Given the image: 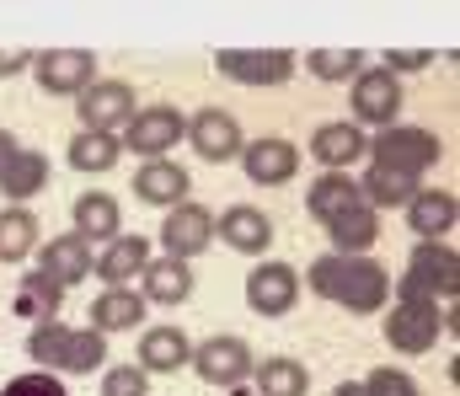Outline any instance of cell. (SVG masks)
Masks as SVG:
<instances>
[{
	"mask_svg": "<svg viewBox=\"0 0 460 396\" xmlns=\"http://www.w3.org/2000/svg\"><path fill=\"white\" fill-rule=\"evenodd\" d=\"M327 236H332V252H343V258H369V247L380 242V215H375L369 204H358V209H348L338 220H327Z\"/></svg>",
	"mask_w": 460,
	"mask_h": 396,
	"instance_id": "cell-27",
	"label": "cell"
},
{
	"mask_svg": "<svg viewBox=\"0 0 460 396\" xmlns=\"http://www.w3.org/2000/svg\"><path fill=\"white\" fill-rule=\"evenodd\" d=\"M369 166H385V172H402V177H423L429 166H439L445 155V139L434 129H418V124H391L369 139Z\"/></svg>",
	"mask_w": 460,
	"mask_h": 396,
	"instance_id": "cell-3",
	"label": "cell"
},
{
	"mask_svg": "<svg viewBox=\"0 0 460 396\" xmlns=\"http://www.w3.org/2000/svg\"><path fill=\"white\" fill-rule=\"evenodd\" d=\"M241 166H246V182L279 188V182H289L300 172V150L284 134H262V139H246L241 145Z\"/></svg>",
	"mask_w": 460,
	"mask_h": 396,
	"instance_id": "cell-14",
	"label": "cell"
},
{
	"mask_svg": "<svg viewBox=\"0 0 460 396\" xmlns=\"http://www.w3.org/2000/svg\"><path fill=\"white\" fill-rule=\"evenodd\" d=\"M161 247H166V258H177V263H193L199 252H209L215 247V215L204 209V204H177V209H166V225H161Z\"/></svg>",
	"mask_w": 460,
	"mask_h": 396,
	"instance_id": "cell-11",
	"label": "cell"
},
{
	"mask_svg": "<svg viewBox=\"0 0 460 396\" xmlns=\"http://www.w3.org/2000/svg\"><path fill=\"white\" fill-rule=\"evenodd\" d=\"M0 396H70V392H65V381H59V375H49V370H27V375L5 381Z\"/></svg>",
	"mask_w": 460,
	"mask_h": 396,
	"instance_id": "cell-36",
	"label": "cell"
},
{
	"mask_svg": "<svg viewBox=\"0 0 460 396\" xmlns=\"http://www.w3.org/2000/svg\"><path fill=\"white\" fill-rule=\"evenodd\" d=\"M353 124L364 129H391L396 124V113H402V81L391 75V70H380V65H364L358 75H353Z\"/></svg>",
	"mask_w": 460,
	"mask_h": 396,
	"instance_id": "cell-8",
	"label": "cell"
},
{
	"mask_svg": "<svg viewBox=\"0 0 460 396\" xmlns=\"http://www.w3.org/2000/svg\"><path fill=\"white\" fill-rule=\"evenodd\" d=\"M193 359V338L182 332V327H150L145 338H139V370L145 375H172V370H182Z\"/></svg>",
	"mask_w": 460,
	"mask_h": 396,
	"instance_id": "cell-21",
	"label": "cell"
},
{
	"mask_svg": "<svg viewBox=\"0 0 460 396\" xmlns=\"http://www.w3.org/2000/svg\"><path fill=\"white\" fill-rule=\"evenodd\" d=\"M139 295L155 305H182L193 295V268L177 263V258H150L139 273Z\"/></svg>",
	"mask_w": 460,
	"mask_h": 396,
	"instance_id": "cell-25",
	"label": "cell"
},
{
	"mask_svg": "<svg viewBox=\"0 0 460 396\" xmlns=\"http://www.w3.org/2000/svg\"><path fill=\"white\" fill-rule=\"evenodd\" d=\"M97 263V252L75 236V231H65V236H54V242H38V273H49L59 289H70V284H81L86 273Z\"/></svg>",
	"mask_w": 460,
	"mask_h": 396,
	"instance_id": "cell-17",
	"label": "cell"
},
{
	"mask_svg": "<svg viewBox=\"0 0 460 396\" xmlns=\"http://www.w3.org/2000/svg\"><path fill=\"white\" fill-rule=\"evenodd\" d=\"M332 396H364V392H358L353 381H343V386H338V392H332Z\"/></svg>",
	"mask_w": 460,
	"mask_h": 396,
	"instance_id": "cell-41",
	"label": "cell"
},
{
	"mask_svg": "<svg viewBox=\"0 0 460 396\" xmlns=\"http://www.w3.org/2000/svg\"><path fill=\"white\" fill-rule=\"evenodd\" d=\"M139 321H145V295L139 289H102L92 300V321L86 327H97L108 338V332H134Z\"/></svg>",
	"mask_w": 460,
	"mask_h": 396,
	"instance_id": "cell-28",
	"label": "cell"
},
{
	"mask_svg": "<svg viewBox=\"0 0 460 396\" xmlns=\"http://www.w3.org/2000/svg\"><path fill=\"white\" fill-rule=\"evenodd\" d=\"M215 236H226L230 252L257 258V252H268V242H273V220H268L257 204H230L226 215L215 220Z\"/></svg>",
	"mask_w": 460,
	"mask_h": 396,
	"instance_id": "cell-19",
	"label": "cell"
},
{
	"mask_svg": "<svg viewBox=\"0 0 460 396\" xmlns=\"http://www.w3.org/2000/svg\"><path fill=\"white\" fill-rule=\"evenodd\" d=\"M358 193H364V204H369L375 215H380V209H407L412 193H418V177H402V172L369 166V172L358 177Z\"/></svg>",
	"mask_w": 460,
	"mask_h": 396,
	"instance_id": "cell-32",
	"label": "cell"
},
{
	"mask_svg": "<svg viewBox=\"0 0 460 396\" xmlns=\"http://www.w3.org/2000/svg\"><path fill=\"white\" fill-rule=\"evenodd\" d=\"M43 188H49V155L32 150V145H16V155L0 166V193H5L11 204H27V198L43 193Z\"/></svg>",
	"mask_w": 460,
	"mask_h": 396,
	"instance_id": "cell-23",
	"label": "cell"
},
{
	"mask_svg": "<svg viewBox=\"0 0 460 396\" xmlns=\"http://www.w3.org/2000/svg\"><path fill=\"white\" fill-rule=\"evenodd\" d=\"M118 155H123L118 134H92V129H81L75 139H70V166H75V172H113Z\"/></svg>",
	"mask_w": 460,
	"mask_h": 396,
	"instance_id": "cell-33",
	"label": "cell"
},
{
	"mask_svg": "<svg viewBox=\"0 0 460 396\" xmlns=\"http://www.w3.org/2000/svg\"><path fill=\"white\" fill-rule=\"evenodd\" d=\"M364 204V193H358V177H348V172H322L316 182H311V198H305V209L327 225V220H338L348 209H358Z\"/></svg>",
	"mask_w": 460,
	"mask_h": 396,
	"instance_id": "cell-26",
	"label": "cell"
},
{
	"mask_svg": "<svg viewBox=\"0 0 460 396\" xmlns=\"http://www.w3.org/2000/svg\"><path fill=\"white\" fill-rule=\"evenodd\" d=\"M215 70L241 86H284L295 75V54L284 48H226L215 54Z\"/></svg>",
	"mask_w": 460,
	"mask_h": 396,
	"instance_id": "cell-12",
	"label": "cell"
},
{
	"mask_svg": "<svg viewBox=\"0 0 460 396\" xmlns=\"http://www.w3.org/2000/svg\"><path fill=\"white\" fill-rule=\"evenodd\" d=\"M32 75L49 97H81L92 81H97V54L86 48H49V54H32Z\"/></svg>",
	"mask_w": 460,
	"mask_h": 396,
	"instance_id": "cell-10",
	"label": "cell"
},
{
	"mask_svg": "<svg viewBox=\"0 0 460 396\" xmlns=\"http://www.w3.org/2000/svg\"><path fill=\"white\" fill-rule=\"evenodd\" d=\"M145 263H150V242H145V236H113V242L97 252L92 273H97L108 289H128V278H139Z\"/></svg>",
	"mask_w": 460,
	"mask_h": 396,
	"instance_id": "cell-22",
	"label": "cell"
},
{
	"mask_svg": "<svg viewBox=\"0 0 460 396\" xmlns=\"http://www.w3.org/2000/svg\"><path fill=\"white\" fill-rule=\"evenodd\" d=\"M22 70H32V54H22V48H0V81H11V75H22Z\"/></svg>",
	"mask_w": 460,
	"mask_h": 396,
	"instance_id": "cell-39",
	"label": "cell"
},
{
	"mask_svg": "<svg viewBox=\"0 0 460 396\" xmlns=\"http://www.w3.org/2000/svg\"><path fill=\"white\" fill-rule=\"evenodd\" d=\"M364 150H369V134L358 129L353 119H338V124H322V129L311 134V155L327 166V172H348L353 161H364Z\"/></svg>",
	"mask_w": 460,
	"mask_h": 396,
	"instance_id": "cell-20",
	"label": "cell"
},
{
	"mask_svg": "<svg viewBox=\"0 0 460 396\" xmlns=\"http://www.w3.org/2000/svg\"><path fill=\"white\" fill-rule=\"evenodd\" d=\"M27 354H32V365L49 370V375H92V370L108 359V338H102L97 327H65V321L54 316V321H32Z\"/></svg>",
	"mask_w": 460,
	"mask_h": 396,
	"instance_id": "cell-2",
	"label": "cell"
},
{
	"mask_svg": "<svg viewBox=\"0 0 460 396\" xmlns=\"http://www.w3.org/2000/svg\"><path fill=\"white\" fill-rule=\"evenodd\" d=\"M188 188H193V177L166 155V161H139V172H134V198L139 204H155V209H177V204H188Z\"/></svg>",
	"mask_w": 460,
	"mask_h": 396,
	"instance_id": "cell-16",
	"label": "cell"
},
{
	"mask_svg": "<svg viewBox=\"0 0 460 396\" xmlns=\"http://www.w3.org/2000/svg\"><path fill=\"white\" fill-rule=\"evenodd\" d=\"M182 134H188V119L177 113V108H166V102H155V108H139L128 124H123V150H134L139 161H166L172 155V145H182Z\"/></svg>",
	"mask_w": 460,
	"mask_h": 396,
	"instance_id": "cell-7",
	"label": "cell"
},
{
	"mask_svg": "<svg viewBox=\"0 0 460 396\" xmlns=\"http://www.w3.org/2000/svg\"><path fill=\"white\" fill-rule=\"evenodd\" d=\"M102 396H150V375L139 365H113L102 375Z\"/></svg>",
	"mask_w": 460,
	"mask_h": 396,
	"instance_id": "cell-37",
	"label": "cell"
},
{
	"mask_svg": "<svg viewBox=\"0 0 460 396\" xmlns=\"http://www.w3.org/2000/svg\"><path fill=\"white\" fill-rule=\"evenodd\" d=\"M43 231H38V215L27 204H5L0 209V263H27L38 252Z\"/></svg>",
	"mask_w": 460,
	"mask_h": 396,
	"instance_id": "cell-29",
	"label": "cell"
},
{
	"mask_svg": "<svg viewBox=\"0 0 460 396\" xmlns=\"http://www.w3.org/2000/svg\"><path fill=\"white\" fill-rule=\"evenodd\" d=\"M358 392H364V396H423V392H418V381H412L407 370H396V365L369 370V375L358 381Z\"/></svg>",
	"mask_w": 460,
	"mask_h": 396,
	"instance_id": "cell-35",
	"label": "cell"
},
{
	"mask_svg": "<svg viewBox=\"0 0 460 396\" xmlns=\"http://www.w3.org/2000/svg\"><path fill=\"white\" fill-rule=\"evenodd\" d=\"M75 113H81V129L118 134L134 113H139V102H134V86H128V81H92V86L75 97Z\"/></svg>",
	"mask_w": 460,
	"mask_h": 396,
	"instance_id": "cell-9",
	"label": "cell"
},
{
	"mask_svg": "<svg viewBox=\"0 0 460 396\" xmlns=\"http://www.w3.org/2000/svg\"><path fill=\"white\" fill-rule=\"evenodd\" d=\"M311 295L343 305L353 316H369V311H385V300H391V273L375 263V258L327 252V258L311 263Z\"/></svg>",
	"mask_w": 460,
	"mask_h": 396,
	"instance_id": "cell-1",
	"label": "cell"
},
{
	"mask_svg": "<svg viewBox=\"0 0 460 396\" xmlns=\"http://www.w3.org/2000/svg\"><path fill=\"white\" fill-rule=\"evenodd\" d=\"M11 155H16V134H11V129H0V166H5Z\"/></svg>",
	"mask_w": 460,
	"mask_h": 396,
	"instance_id": "cell-40",
	"label": "cell"
},
{
	"mask_svg": "<svg viewBox=\"0 0 460 396\" xmlns=\"http://www.w3.org/2000/svg\"><path fill=\"white\" fill-rule=\"evenodd\" d=\"M59 305H65V289L49 278V273H38V268H27L22 273V284H16V316H27V321H54L59 316Z\"/></svg>",
	"mask_w": 460,
	"mask_h": 396,
	"instance_id": "cell-30",
	"label": "cell"
},
{
	"mask_svg": "<svg viewBox=\"0 0 460 396\" xmlns=\"http://www.w3.org/2000/svg\"><path fill=\"white\" fill-rule=\"evenodd\" d=\"M429 65H434V54H429V48H402V54H396V48H391V54H385V65H380V70H391V75H396V81H402V75H412V70H429Z\"/></svg>",
	"mask_w": 460,
	"mask_h": 396,
	"instance_id": "cell-38",
	"label": "cell"
},
{
	"mask_svg": "<svg viewBox=\"0 0 460 396\" xmlns=\"http://www.w3.org/2000/svg\"><path fill=\"white\" fill-rule=\"evenodd\" d=\"M193 370H199V381H209V386H246L252 381V343L246 338H235V332H215V338H204V343H193V359H188Z\"/></svg>",
	"mask_w": 460,
	"mask_h": 396,
	"instance_id": "cell-5",
	"label": "cell"
},
{
	"mask_svg": "<svg viewBox=\"0 0 460 396\" xmlns=\"http://www.w3.org/2000/svg\"><path fill=\"white\" fill-rule=\"evenodd\" d=\"M188 145H193V155L199 161H209V166H226V161H241V124L230 119L226 108H199L193 119H188V134H182Z\"/></svg>",
	"mask_w": 460,
	"mask_h": 396,
	"instance_id": "cell-13",
	"label": "cell"
},
{
	"mask_svg": "<svg viewBox=\"0 0 460 396\" xmlns=\"http://www.w3.org/2000/svg\"><path fill=\"white\" fill-rule=\"evenodd\" d=\"M252 381L262 396H305L311 392V370L300 359H284V354H268L252 365Z\"/></svg>",
	"mask_w": 460,
	"mask_h": 396,
	"instance_id": "cell-31",
	"label": "cell"
},
{
	"mask_svg": "<svg viewBox=\"0 0 460 396\" xmlns=\"http://www.w3.org/2000/svg\"><path fill=\"white\" fill-rule=\"evenodd\" d=\"M460 289V258L450 242H418L412 258H407V273L396 278V300H456Z\"/></svg>",
	"mask_w": 460,
	"mask_h": 396,
	"instance_id": "cell-4",
	"label": "cell"
},
{
	"mask_svg": "<svg viewBox=\"0 0 460 396\" xmlns=\"http://www.w3.org/2000/svg\"><path fill=\"white\" fill-rule=\"evenodd\" d=\"M460 220V204L450 188H418L407 204V225L418 231V242H445Z\"/></svg>",
	"mask_w": 460,
	"mask_h": 396,
	"instance_id": "cell-18",
	"label": "cell"
},
{
	"mask_svg": "<svg viewBox=\"0 0 460 396\" xmlns=\"http://www.w3.org/2000/svg\"><path fill=\"white\" fill-rule=\"evenodd\" d=\"M445 327L450 316L439 311V300H396V311H385V343L396 354H429Z\"/></svg>",
	"mask_w": 460,
	"mask_h": 396,
	"instance_id": "cell-6",
	"label": "cell"
},
{
	"mask_svg": "<svg viewBox=\"0 0 460 396\" xmlns=\"http://www.w3.org/2000/svg\"><path fill=\"white\" fill-rule=\"evenodd\" d=\"M305 70L316 81H353L364 70V54H353V48H316V54H305Z\"/></svg>",
	"mask_w": 460,
	"mask_h": 396,
	"instance_id": "cell-34",
	"label": "cell"
},
{
	"mask_svg": "<svg viewBox=\"0 0 460 396\" xmlns=\"http://www.w3.org/2000/svg\"><path fill=\"white\" fill-rule=\"evenodd\" d=\"M300 300V273L289 263H262L246 273V305L257 316H289Z\"/></svg>",
	"mask_w": 460,
	"mask_h": 396,
	"instance_id": "cell-15",
	"label": "cell"
},
{
	"mask_svg": "<svg viewBox=\"0 0 460 396\" xmlns=\"http://www.w3.org/2000/svg\"><path fill=\"white\" fill-rule=\"evenodd\" d=\"M70 220H75V236L92 247V242H113V236H123L118 225H123V209H118L113 193H81L75 198V209H70Z\"/></svg>",
	"mask_w": 460,
	"mask_h": 396,
	"instance_id": "cell-24",
	"label": "cell"
}]
</instances>
